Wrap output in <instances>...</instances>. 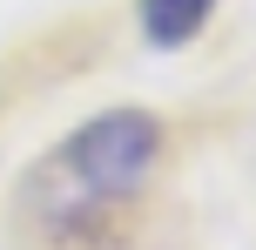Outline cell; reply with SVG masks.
Wrapping results in <instances>:
<instances>
[{"label":"cell","instance_id":"6da1fadb","mask_svg":"<svg viewBox=\"0 0 256 250\" xmlns=\"http://www.w3.org/2000/svg\"><path fill=\"white\" fill-rule=\"evenodd\" d=\"M162 129L142 108H108V115L81 122L61 142V156L48 162V203L54 210H94V203H115L148 176Z\"/></svg>","mask_w":256,"mask_h":250},{"label":"cell","instance_id":"7a4b0ae2","mask_svg":"<svg viewBox=\"0 0 256 250\" xmlns=\"http://www.w3.org/2000/svg\"><path fill=\"white\" fill-rule=\"evenodd\" d=\"M209 7H216V0H142V34H148L155 48H182V41L202 34Z\"/></svg>","mask_w":256,"mask_h":250}]
</instances>
